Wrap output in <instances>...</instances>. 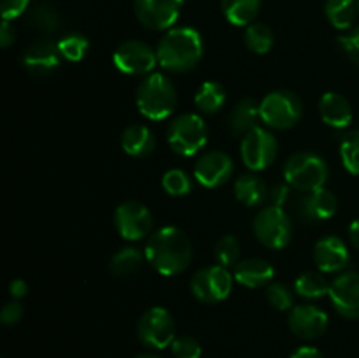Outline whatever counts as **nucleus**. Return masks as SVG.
Listing matches in <instances>:
<instances>
[{
	"label": "nucleus",
	"mask_w": 359,
	"mask_h": 358,
	"mask_svg": "<svg viewBox=\"0 0 359 358\" xmlns=\"http://www.w3.org/2000/svg\"><path fill=\"white\" fill-rule=\"evenodd\" d=\"M266 195H270L269 188H266V183L259 175L244 174L235 181V197L244 206H263V202L266 200Z\"/></svg>",
	"instance_id": "obj_24"
},
{
	"label": "nucleus",
	"mask_w": 359,
	"mask_h": 358,
	"mask_svg": "<svg viewBox=\"0 0 359 358\" xmlns=\"http://www.w3.org/2000/svg\"><path fill=\"white\" fill-rule=\"evenodd\" d=\"M244 41L249 51L256 55H266L273 48L276 37H273L272 28L266 27L265 23H252L245 28Z\"/></svg>",
	"instance_id": "obj_30"
},
{
	"label": "nucleus",
	"mask_w": 359,
	"mask_h": 358,
	"mask_svg": "<svg viewBox=\"0 0 359 358\" xmlns=\"http://www.w3.org/2000/svg\"><path fill=\"white\" fill-rule=\"evenodd\" d=\"M294 290L284 283H272L266 288V300L277 311H291L294 307Z\"/></svg>",
	"instance_id": "obj_36"
},
{
	"label": "nucleus",
	"mask_w": 359,
	"mask_h": 358,
	"mask_svg": "<svg viewBox=\"0 0 359 358\" xmlns=\"http://www.w3.org/2000/svg\"><path fill=\"white\" fill-rule=\"evenodd\" d=\"M339 44L349 55V58L359 65V27L353 28L349 34L339 37Z\"/></svg>",
	"instance_id": "obj_39"
},
{
	"label": "nucleus",
	"mask_w": 359,
	"mask_h": 358,
	"mask_svg": "<svg viewBox=\"0 0 359 358\" xmlns=\"http://www.w3.org/2000/svg\"><path fill=\"white\" fill-rule=\"evenodd\" d=\"M214 256H216L219 265L235 267L238 263V258H241V241H238L233 234L223 235V237L216 242Z\"/></svg>",
	"instance_id": "obj_34"
},
{
	"label": "nucleus",
	"mask_w": 359,
	"mask_h": 358,
	"mask_svg": "<svg viewBox=\"0 0 359 358\" xmlns=\"http://www.w3.org/2000/svg\"><path fill=\"white\" fill-rule=\"evenodd\" d=\"M137 336L146 346L154 347V350H165V347L172 346L175 339L174 318L165 307L154 305L140 316L139 323H137Z\"/></svg>",
	"instance_id": "obj_10"
},
{
	"label": "nucleus",
	"mask_w": 359,
	"mask_h": 358,
	"mask_svg": "<svg viewBox=\"0 0 359 358\" xmlns=\"http://www.w3.org/2000/svg\"><path fill=\"white\" fill-rule=\"evenodd\" d=\"M358 0H326L325 14L337 30H349L356 21Z\"/></svg>",
	"instance_id": "obj_26"
},
{
	"label": "nucleus",
	"mask_w": 359,
	"mask_h": 358,
	"mask_svg": "<svg viewBox=\"0 0 359 358\" xmlns=\"http://www.w3.org/2000/svg\"><path fill=\"white\" fill-rule=\"evenodd\" d=\"M14 41H16V30L11 25V21L2 20V27H0V46L6 49L11 44H14Z\"/></svg>",
	"instance_id": "obj_41"
},
{
	"label": "nucleus",
	"mask_w": 359,
	"mask_h": 358,
	"mask_svg": "<svg viewBox=\"0 0 359 358\" xmlns=\"http://www.w3.org/2000/svg\"><path fill=\"white\" fill-rule=\"evenodd\" d=\"M184 0H133L137 20L147 30H170L181 16Z\"/></svg>",
	"instance_id": "obj_13"
},
{
	"label": "nucleus",
	"mask_w": 359,
	"mask_h": 358,
	"mask_svg": "<svg viewBox=\"0 0 359 358\" xmlns=\"http://www.w3.org/2000/svg\"><path fill=\"white\" fill-rule=\"evenodd\" d=\"M116 69L128 76H149L158 63V55L149 44L137 39L121 42L112 55Z\"/></svg>",
	"instance_id": "obj_11"
},
{
	"label": "nucleus",
	"mask_w": 359,
	"mask_h": 358,
	"mask_svg": "<svg viewBox=\"0 0 359 358\" xmlns=\"http://www.w3.org/2000/svg\"><path fill=\"white\" fill-rule=\"evenodd\" d=\"M358 9H359V0H358Z\"/></svg>",
	"instance_id": "obj_47"
},
{
	"label": "nucleus",
	"mask_w": 359,
	"mask_h": 358,
	"mask_svg": "<svg viewBox=\"0 0 359 358\" xmlns=\"http://www.w3.org/2000/svg\"><path fill=\"white\" fill-rule=\"evenodd\" d=\"M349 239L351 242H353V246L356 249H359V218H356V220L351 223L349 227Z\"/></svg>",
	"instance_id": "obj_45"
},
{
	"label": "nucleus",
	"mask_w": 359,
	"mask_h": 358,
	"mask_svg": "<svg viewBox=\"0 0 359 358\" xmlns=\"http://www.w3.org/2000/svg\"><path fill=\"white\" fill-rule=\"evenodd\" d=\"M262 0H221V11L228 23L235 27H249L259 14Z\"/></svg>",
	"instance_id": "obj_25"
},
{
	"label": "nucleus",
	"mask_w": 359,
	"mask_h": 358,
	"mask_svg": "<svg viewBox=\"0 0 359 358\" xmlns=\"http://www.w3.org/2000/svg\"><path fill=\"white\" fill-rule=\"evenodd\" d=\"M276 269L270 262L263 258L242 260L235 265L233 277L238 284L245 288H262L272 283Z\"/></svg>",
	"instance_id": "obj_21"
},
{
	"label": "nucleus",
	"mask_w": 359,
	"mask_h": 358,
	"mask_svg": "<svg viewBox=\"0 0 359 358\" xmlns=\"http://www.w3.org/2000/svg\"><path fill=\"white\" fill-rule=\"evenodd\" d=\"M172 353L175 358H200L202 357V346L196 339L189 336L175 337L172 343Z\"/></svg>",
	"instance_id": "obj_37"
},
{
	"label": "nucleus",
	"mask_w": 359,
	"mask_h": 358,
	"mask_svg": "<svg viewBox=\"0 0 359 358\" xmlns=\"http://www.w3.org/2000/svg\"><path fill=\"white\" fill-rule=\"evenodd\" d=\"M330 300L340 316L349 319L359 318V272L349 270L330 283Z\"/></svg>",
	"instance_id": "obj_15"
},
{
	"label": "nucleus",
	"mask_w": 359,
	"mask_h": 358,
	"mask_svg": "<svg viewBox=\"0 0 359 358\" xmlns=\"http://www.w3.org/2000/svg\"><path fill=\"white\" fill-rule=\"evenodd\" d=\"M58 49L60 55L63 60H69V62H81V60L86 56L88 49H90V42L84 35L81 34H69L63 35L58 41Z\"/></svg>",
	"instance_id": "obj_32"
},
{
	"label": "nucleus",
	"mask_w": 359,
	"mask_h": 358,
	"mask_svg": "<svg viewBox=\"0 0 359 358\" xmlns=\"http://www.w3.org/2000/svg\"><path fill=\"white\" fill-rule=\"evenodd\" d=\"M156 146V137L149 126L142 123H133L126 126L121 133V147L126 154L133 158L149 157Z\"/></svg>",
	"instance_id": "obj_23"
},
{
	"label": "nucleus",
	"mask_w": 359,
	"mask_h": 358,
	"mask_svg": "<svg viewBox=\"0 0 359 358\" xmlns=\"http://www.w3.org/2000/svg\"><path fill=\"white\" fill-rule=\"evenodd\" d=\"M23 312H25L23 305H21L18 300L7 302V304L2 307V311H0V321H2L6 326L16 325V323L23 318Z\"/></svg>",
	"instance_id": "obj_40"
},
{
	"label": "nucleus",
	"mask_w": 359,
	"mask_h": 358,
	"mask_svg": "<svg viewBox=\"0 0 359 358\" xmlns=\"http://www.w3.org/2000/svg\"><path fill=\"white\" fill-rule=\"evenodd\" d=\"M258 121H262L259 102H256L255 98H242L241 102L235 104L230 116H228V130L233 137L242 139L258 126Z\"/></svg>",
	"instance_id": "obj_22"
},
{
	"label": "nucleus",
	"mask_w": 359,
	"mask_h": 358,
	"mask_svg": "<svg viewBox=\"0 0 359 358\" xmlns=\"http://www.w3.org/2000/svg\"><path fill=\"white\" fill-rule=\"evenodd\" d=\"M144 255L158 274L172 277L188 269L193 260V246L181 228L161 227L149 235Z\"/></svg>",
	"instance_id": "obj_1"
},
{
	"label": "nucleus",
	"mask_w": 359,
	"mask_h": 358,
	"mask_svg": "<svg viewBox=\"0 0 359 358\" xmlns=\"http://www.w3.org/2000/svg\"><path fill=\"white\" fill-rule=\"evenodd\" d=\"M226 102V90L217 81H205L195 93V104L205 114H216Z\"/></svg>",
	"instance_id": "obj_27"
},
{
	"label": "nucleus",
	"mask_w": 359,
	"mask_h": 358,
	"mask_svg": "<svg viewBox=\"0 0 359 358\" xmlns=\"http://www.w3.org/2000/svg\"><path fill=\"white\" fill-rule=\"evenodd\" d=\"M339 209V200L335 193L326 188H319L316 192H309L298 200V211L309 220H330L335 216Z\"/></svg>",
	"instance_id": "obj_19"
},
{
	"label": "nucleus",
	"mask_w": 359,
	"mask_h": 358,
	"mask_svg": "<svg viewBox=\"0 0 359 358\" xmlns=\"http://www.w3.org/2000/svg\"><path fill=\"white\" fill-rule=\"evenodd\" d=\"M294 293L309 300H318L330 293V283L321 272H304L294 281Z\"/></svg>",
	"instance_id": "obj_29"
},
{
	"label": "nucleus",
	"mask_w": 359,
	"mask_h": 358,
	"mask_svg": "<svg viewBox=\"0 0 359 358\" xmlns=\"http://www.w3.org/2000/svg\"><path fill=\"white\" fill-rule=\"evenodd\" d=\"M233 279L230 270L223 265H209L193 274L189 281L193 297L205 304H217L228 298L233 288Z\"/></svg>",
	"instance_id": "obj_8"
},
{
	"label": "nucleus",
	"mask_w": 359,
	"mask_h": 358,
	"mask_svg": "<svg viewBox=\"0 0 359 358\" xmlns=\"http://www.w3.org/2000/svg\"><path fill=\"white\" fill-rule=\"evenodd\" d=\"M287 197H290V185H276L272 188V192H270V199H272L273 206L283 207Z\"/></svg>",
	"instance_id": "obj_42"
},
{
	"label": "nucleus",
	"mask_w": 359,
	"mask_h": 358,
	"mask_svg": "<svg viewBox=\"0 0 359 358\" xmlns=\"http://www.w3.org/2000/svg\"><path fill=\"white\" fill-rule=\"evenodd\" d=\"M30 23L37 30L46 32V34H53L60 27V14L51 4H39V6H35L32 9Z\"/></svg>",
	"instance_id": "obj_33"
},
{
	"label": "nucleus",
	"mask_w": 359,
	"mask_h": 358,
	"mask_svg": "<svg viewBox=\"0 0 359 358\" xmlns=\"http://www.w3.org/2000/svg\"><path fill=\"white\" fill-rule=\"evenodd\" d=\"M30 6V0H0L2 7V20L13 21L25 14V11Z\"/></svg>",
	"instance_id": "obj_38"
},
{
	"label": "nucleus",
	"mask_w": 359,
	"mask_h": 358,
	"mask_svg": "<svg viewBox=\"0 0 359 358\" xmlns=\"http://www.w3.org/2000/svg\"><path fill=\"white\" fill-rule=\"evenodd\" d=\"M255 235L265 248L283 249L293 237V221L279 206L263 207L252 221Z\"/></svg>",
	"instance_id": "obj_7"
},
{
	"label": "nucleus",
	"mask_w": 359,
	"mask_h": 358,
	"mask_svg": "<svg viewBox=\"0 0 359 358\" xmlns=\"http://www.w3.org/2000/svg\"><path fill=\"white\" fill-rule=\"evenodd\" d=\"M279 144L276 135L266 128L256 126L255 130L242 137L241 157L245 167L252 172H262L276 161Z\"/></svg>",
	"instance_id": "obj_9"
},
{
	"label": "nucleus",
	"mask_w": 359,
	"mask_h": 358,
	"mask_svg": "<svg viewBox=\"0 0 359 358\" xmlns=\"http://www.w3.org/2000/svg\"><path fill=\"white\" fill-rule=\"evenodd\" d=\"M144 258H146V255L140 249L133 248V246H126V248H121L112 255L109 269L114 276H132L140 269Z\"/></svg>",
	"instance_id": "obj_28"
},
{
	"label": "nucleus",
	"mask_w": 359,
	"mask_h": 358,
	"mask_svg": "<svg viewBox=\"0 0 359 358\" xmlns=\"http://www.w3.org/2000/svg\"><path fill=\"white\" fill-rule=\"evenodd\" d=\"M347 244L337 235H326L314 246V262L323 274L340 272L349 263Z\"/></svg>",
	"instance_id": "obj_18"
},
{
	"label": "nucleus",
	"mask_w": 359,
	"mask_h": 358,
	"mask_svg": "<svg viewBox=\"0 0 359 358\" xmlns=\"http://www.w3.org/2000/svg\"><path fill=\"white\" fill-rule=\"evenodd\" d=\"M9 293L14 300H20V298L27 297L28 295V284L25 279H13L9 283Z\"/></svg>",
	"instance_id": "obj_43"
},
{
	"label": "nucleus",
	"mask_w": 359,
	"mask_h": 358,
	"mask_svg": "<svg viewBox=\"0 0 359 358\" xmlns=\"http://www.w3.org/2000/svg\"><path fill=\"white\" fill-rule=\"evenodd\" d=\"M135 358H161V357H158V354H153V353H142Z\"/></svg>",
	"instance_id": "obj_46"
},
{
	"label": "nucleus",
	"mask_w": 359,
	"mask_h": 358,
	"mask_svg": "<svg viewBox=\"0 0 359 358\" xmlns=\"http://www.w3.org/2000/svg\"><path fill=\"white\" fill-rule=\"evenodd\" d=\"M290 358H325L318 347L312 346H300L297 351H293Z\"/></svg>",
	"instance_id": "obj_44"
},
{
	"label": "nucleus",
	"mask_w": 359,
	"mask_h": 358,
	"mask_svg": "<svg viewBox=\"0 0 359 358\" xmlns=\"http://www.w3.org/2000/svg\"><path fill=\"white\" fill-rule=\"evenodd\" d=\"M235 165L224 151H207L196 160L195 179L205 188H219L233 175Z\"/></svg>",
	"instance_id": "obj_14"
},
{
	"label": "nucleus",
	"mask_w": 359,
	"mask_h": 358,
	"mask_svg": "<svg viewBox=\"0 0 359 358\" xmlns=\"http://www.w3.org/2000/svg\"><path fill=\"white\" fill-rule=\"evenodd\" d=\"M319 114L332 128H346L353 121V105L342 93L326 91L319 100Z\"/></svg>",
	"instance_id": "obj_20"
},
{
	"label": "nucleus",
	"mask_w": 359,
	"mask_h": 358,
	"mask_svg": "<svg viewBox=\"0 0 359 358\" xmlns=\"http://www.w3.org/2000/svg\"><path fill=\"white\" fill-rule=\"evenodd\" d=\"M340 160L349 174L359 175V130H351L342 137Z\"/></svg>",
	"instance_id": "obj_31"
},
{
	"label": "nucleus",
	"mask_w": 359,
	"mask_h": 358,
	"mask_svg": "<svg viewBox=\"0 0 359 358\" xmlns=\"http://www.w3.org/2000/svg\"><path fill=\"white\" fill-rule=\"evenodd\" d=\"M259 114L262 121L270 128L287 130L302 119L304 105L293 91L276 90L265 95L259 102Z\"/></svg>",
	"instance_id": "obj_6"
},
{
	"label": "nucleus",
	"mask_w": 359,
	"mask_h": 358,
	"mask_svg": "<svg viewBox=\"0 0 359 358\" xmlns=\"http://www.w3.org/2000/svg\"><path fill=\"white\" fill-rule=\"evenodd\" d=\"M161 186H163L165 192L172 197H186L188 193H191L193 190V181L184 171L181 168H170L163 174L161 178Z\"/></svg>",
	"instance_id": "obj_35"
},
{
	"label": "nucleus",
	"mask_w": 359,
	"mask_h": 358,
	"mask_svg": "<svg viewBox=\"0 0 359 358\" xmlns=\"http://www.w3.org/2000/svg\"><path fill=\"white\" fill-rule=\"evenodd\" d=\"M287 325L300 339H318L328 329V314L318 305H294L287 316Z\"/></svg>",
	"instance_id": "obj_16"
},
{
	"label": "nucleus",
	"mask_w": 359,
	"mask_h": 358,
	"mask_svg": "<svg viewBox=\"0 0 359 358\" xmlns=\"http://www.w3.org/2000/svg\"><path fill=\"white\" fill-rule=\"evenodd\" d=\"M116 230L126 241H140V239L151 235L153 230V214L137 200H126L116 207L114 213Z\"/></svg>",
	"instance_id": "obj_12"
},
{
	"label": "nucleus",
	"mask_w": 359,
	"mask_h": 358,
	"mask_svg": "<svg viewBox=\"0 0 359 358\" xmlns=\"http://www.w3.org/2000/svg\"><path fill=\"white\" fill-rule=\"evenodd\" d=\"M21 63H23L25 70H27L28 74H32V76H49V74L55 72L60 67V63H62L58 42L48 41V39L34 42V44L23 53Z\"/></svg>",
	"instance_id": "obj_17"
},
{
	"label": "nucleus",
	"mask_w": 359,
	"mask_h": 358,
	"mask_svg": "<svg viewBox=\"0 0 359 358\" xmlns=\"http://www.w3.org/2000/svg\"><path fill=\"white\" fill-rule=\"evenodd\" d=\"M284 179L298 192H316L325 188L328 179V165L319 154L312 151H298L284 164Z\"/></svg>",
	"instance_id": "obj_4"
},
{
	"label": "nucleus",
	"mask_w": 359,
	"mask_h": 358,
	"mask_svg": "<svg viewBox=\"0 0 359 358\" xmlns=\"http://www.w3.org/2000/svg\"><path fill=\"white\" fill-rule=\"evenodd\" d=\"M207 139H209V128L205 119L195 112L177 116L168 125L167 142L170 150L181 157H195L205 147Z\"/></svg>",
	"instance_id": "obj_5"
},
{
	"label": "nucleus",
	"mask_w": 359,
	"mask_h": 358,
	"mask_svg": "<svg viewBox=\"0 0 359 358\" xmlns=\"http://www.w3.org/2000/svg\"><path fill=\"white\" fill-rule=\"evenodd\" d=\"M156 55L158 63L168 72H189L203 56L202 35L191 27L170 28L158 42Z\"/></svg>",
	"instance_id": "obj_2"
},
{
	"label": "nucleus",
	"mask_w": 359,
	"mask_h": 358,
	"mask_svg": "<svg viewBox=\"0 0 359 358\" xmlns=\"http://www.w3.org/2000/svg\"><path fill=\"white\" fill-rule=\"evenodd\" d=\"M135 104L144 118L161 121L177 107V90L165 74L153 72L137 88Z\"/></svg>",
	"instance_id": "obj_3"
}]
</instances>
